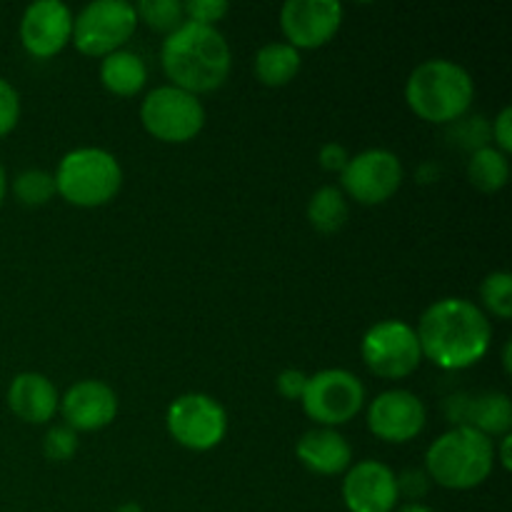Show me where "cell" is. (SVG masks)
<instances>
[{
  "label": "cell",
  "mask_w": 512,
  "mask_h": 512,
  "mask_svg": "<svg viewBox=\"0 0 512 512\" xmlns=\"http://www.w3.org/2000/svg\"><path fill=\"white\" fill-rule=\"evenodd\" d=\"M423 358L440 370H465L488 355L493 325L488 315L468 298H440L425 308L418 328Z\"/></svg>",
  "instance_id": "cell-1"
},
{
  "label": "cell",
  "mask_w": 512,
  "mask_h": 512,
  "mask_svg": "<svg viewBox=\"0 0 512 512\" xmlns=\"http://www.w3.org/2000/svg\"><path fill=\"white\" fill-rule=\"evenodd\" d=\"M160 63L170 78V85L193 95H203L213 93L228 80L233 68V50L218 28L185 20L180 28L165 35Z\"/></svg>",
  "instance_id": "cell-2"
},
{
  "label": "cell",
  "mask_w": 512,
  "mask_h": 512,
  "mask_svg": "<svg viewBox=\"0 0 512 512\" xmlns=\"http://www.w3.org/2000/svg\"><path fill=\"white\" fill-rule=\"evenodd\" d=\"M475 100V80L460 63L430 58L415 65L405 83V103L420 120L433 125L458 123Z\"/></svg>",
  "instance_id": "cell-3"
},
{
  "label": "cell",
  "mask_w": 512,
  "mask_h": 512,
  "mask_svg": "<svg viewBox=\"0 0 512 512\" xmlns=\"http://www.w3.org/2000/svg\"><path fill=\"white\" fill-rule=\"evenodd\" d=\"M495 448L493 440L485 438L468 425H455L448 433L433 440L425 453V473L430 483L445 490L480 488L493 475Z\"/></svg>",
  "instance_id": "cell-4"
},
{
  "label": "cell",
  "mask_w": 512,
  "mask_h": 512,
  "mask_svg": "<svg viewBox=\"0 0 512 512\" xmlns=\"http://www.w3.org/2000/svg\"><path fill=\"white\" fill-rule=\"evenodd\" d=\"M55 193L75 208H103L123 188V168L105 148H75L53 173Z\"/></svg>",
  "instance_id": "cell-5"
},
{
  "label": "cell",
  "mask_w": 512,
  "mask_h": 512,
  "mask_svg": "<svg viewBox=\"0 0 512 512\" xmlns=\"http://www.w3.org/2000/svg\"><path fill=\"white\" fill-rule=\"evenodd\" d=\"M140 123L160 143H190L205 128V105L175 85H158L140 103Z\"/></svg>",
  "instance_id": "cell-6"
},
{
  "label": "cell",
  "mask_w": 512,
  "mask_h": 512,
  "mask_svg": "<svg viewBox=\"0 0 512 512\" xmlns=\"http://www.w3.org/2000/svg\"><path fill=\"white\" fill-rule=\"evenodd\" d=\"M138 13L128 0H95L73 15V45L88 58H105L123 48L138 28Z\"/></svg>",
  "instance_id": "cell-7"
},
{
  "label": "cell",
  "mask_w": 512,
  "mask_h": 512,
  "mask_svg": "<svg viewBox=\"0 0 512 512\" xmlns=\"http://www.w3.org/2000/svg\"><path fill=\"white\" fill-rule=\"evenodd\" d=\"M360 355L370 373L383 380L408 378L423 363L418 333L413 325L398 318L370 325L360 343Z\"/></svg>",
  "instance_id": "cell-8"
},
{
  "label": "cell",
  "mask_w": 512,
  "mask_h": 512,
  "mask_svg": "<svg viewBox=\"0 0 512 512\" xmlns=\"http://www.w3.org/2000/svg\"><path fill=\"white\" fill-rule=\"evenodd\" d=\"M303 413L318 428H338L350 423L365 408V385L358 375L345 368H328L308 375V385L300 398Z\"/></svg>",
  "instance_id": "cell-9"
},
{
  "label": "cell",
  "mask_w": 512,
  "mask_h": 512,
  "mask_svg": "<svg viewBox=\"0 0 512 512\" xmlns=\"http://www.w3.org/2000/svg\"><path fill=\"white\" fill-rule=\"evenodd\" d=\"M165 428L180 448L208 453L225 440L228 413L213 395L185 393L170 403L165 413Z\"/></svg>",
  "instance_id": "cell-10"
},
{
  "label": "cell",
  "mask_w": 512,
  "mask_h": 512,
  "mask_svg": "<svg viewBox=\"0 0 512 512\" xmlns=\"http://www.w3.org/2000/svg\"><path fill=\"white\" fill-rule=\"evenodd\" d=\"M405 178L403 163L393 150L368 148L350 155L340 173V190L345 198L360 205H383L400 190Z\"/></svg>",
  "instance_id": "cell-11"
},
{
  "label": "cell",
  "mask_w": 512,
  "mask_h": 512,
  "mask_svg": "<svg viewBox=\"0 0 512 512\" xmlns=\"http://www.w3.org/2000/svg\"><path fill=\"white\" fill-rule=\"evenodd\" d=\"M343 18L338 0H288L280 8V30L295 50H315L338 35Z\"/></svg>",
  "instance_id": "cell-12"
},
{
  "label": "cell",
  "mask_w": 512,
  "mask_h": 512,
  "mask_svg": "<svg viewBox=\"0 0 512 512\" xmlns=\"http://www.w3.org/2000/svg\"><path fill=\"white\" fill-rule=\"evenodd\" d=\"M425 423H428V408L410 390H385L368 405V430L383 443H410L423 433Z\"/></svg>",
  "instance_id": "cell-13"
},
{
  "label": "cell",
  "mask_w": 512,
  "mask_h": 512,
  "mask_svg": "<svg viewBox=\"0 0 512 512\" xmlns=\"http://www.w3.org/2000/svg\"><path fill=\"white\" fill-rule=\"evenodd\" d=\"M73 38V13L63 0H35L20 18V43L33 58H53Z\"/></svg>",
  "instance_id": "cell-14"
},
{
  "label": "cell",
  "mask_w": 512,
  "mask_h": 512,
  "mask_svg": "<svg viewBox=\"0 0 512 512\" xmlns=\"http://www.w3.org/2000/svg\"><path fill=\"white\" fill-rule=\"evenodd\" d=\"M343 503L348 512H393L398 508V478L380 460H360L345 470Z\"/></svg>",
  "instance_id": "cell-15"
},
{
  "label": "cell",
  "mask_w": 512,
  "mask_h": 512,
  "mask_svg": "<svg viewBox=\"0 0 512 512\" xmlns=\"http://www.w3.org/2000/svg\"><path fill=\"white\" fill-rule=\"evenodd\" d=\"M58 410L75 433H95L108 428L118 415V395L103 380H78L60 398Z\"/></svg>",
  "instance_id": "cell-16"
},
{
  "label": "cell",
  "mask_w": 512,
  "mask_h": 512,
  "mask_svg": "<svg viewBox=\"0 0 512 512\" xmlns=\"http://www.w3.org/2000/svg\"><path fill=\"white\" fill-rule=\"evenodd\" d=\"M445 413H448L453 428L455 425H468V428L478 430L490 440L495 435L503 438L512 428V403L508 395L500 393V390L480 395H453L445 403Z\"/></svg>",
  "instance_id": "cell-17"
},
{
  "label": "cell",
  "mask_w": 512,
  "mask_h": 512,
  "mask_svg": "<svg viewBox=\"0 0 512 512\" xmlns=\"http://www.w3.org/2000/svg\"><path fill=\"white\" fill-rule=\"evenodd\" d=\"M60 395L53 380L43 373H18L8 385V408L23 423L45 425L58 413Z\"/></svg>",
  "instance_id": "cell-18"
},
{
  "label": "cell",
  "mask_w": 512,
  "mask_h": 512,
  "mask_svg": "<svg viewBox=\"0 0 512 512\" xmlns=\"http://www.w3.org/2000/svg\"><path fill=\"white\" fill-rule=\"evenodd\" d=\"M295 458L315 475H340L353 465V448L333 428H313L295 443Z\"/></svg>",
  "instance_id": "cell-19"
},
{
  "label": "cell",
  "mask_w": 512,
  "mask_h": 512,
  "mask_svg": "<svg viewBox=\"0 0 512 512\" xmlns=\"http://www.w3.org/2000/svg\"><path fill=\"white\" fill-rule=\"evenodd\" d=\"M100 83L108 93L133 98L148 83V65L138 53L120 48L100 58Z\"/></svg>",
  "instance_id": "cell-20"
},
{
  "label": "cell",
  "mask_w": 512,
  "mask_h": 512,
  "mask_svg": "<svg viewBox=\"0 0 512 512\" xmlns=\"http://www.w3.org/2000/svg\"><path fill=\"white\" fill-rule=\"evenodd\" d=\"M300 65H303L300 50H295L285 40H275V43H265L255 53V78L268 88H283L293 83L295 75L300 73Z\"/></svg>",
  "instance_id": "cell-21"
},
{
  "label": "cell",
  "mask_w": 512,
  "mask_h": 512,
  "mask_svg": "<svg viewBox=\"0 0 512 512\" xmlns=\"http://www.w3.org/2000/svg\"><path fill=\"white\" fill-rule=\"evenodd\" d=\"M350 205L348 198L335 185H323L315 190L308 200V220L318 233L330 235L338 233L345 223H348Z\"/></svg>",
  "instance_id": "cell-22"
},
{
  "label": "cell",
  "mask_w": 512,
  "mask_h": 512,
  "mask_svg": "<svg viewBox=\"0 0 512 512\" xmlns=\"http://www.w3.org/2000/svg\"><path fill=\"white\" fill-rule=\"evenodd\" d=\"M468 180L483 193H498L510 180V160L493 145L473 150L468 160Z\"/></svg>",
  "instance_id": "cell-23"
},
{
  "label": "cell",
  "mask_w": 512,
  "mask_h": 512,
  "mask_svg": "<svg viewBox=\"0 0 512 512\" xmlns=\"http://www.w3.org/2000/svg\"><path fill=\"white\" fill-rule=\"evenodd\" d=\"M13 195L18 198V203L28 205V208L45 205L48 200H53V195H58L55 193L53 173H48V170H40V168L23 170L20 175H15Z\"/></svg>",
  "instance_id": "cell-24"
},
{
  "label": "cell",
  "mask_w": 512,
  "mask_h": 512,
  "mask_svg": "<svg viewBox=\"0 0 512 512\" xmlns=\"http://www.w3.org/2000/svg\"><path fill=\"white\" fill-rule=\"evenodd\" d=\"M135 13H138V20L160 33H173L185 23V10L180 0H140L135 3Z\"/></svg>",
  "instance_id": "cell-25"
},
{
  "label": "cell",
  "mask_w": 512,
  "mask_h": 512,
  "mask_svg": "<svg viewBox=\"0 0 512 512\" xmlns=\"http://www.w3.org/2000/svg\"><path fill=\"white\" fill-rule=\"evenodd\" d=\"M480 300H483L485 310L498 320L512 318V275L508 270H495V273L485 275L483 285H480Z\"/></svg>",
  "instance_id": "cell-26"
},
{
  "label": "cell",
  "mask_w": 512,
  "mask_h": 512,
  "mask_svg": "<svg viewBox=\"0 0 512 512\" xmlns=\"http://www.w3.org/2000/svg\"><path fill=\"white\" fill-rule=\"evenodd\" d=\"M43 453L50 463H65L78 453V433L70 430L68 425H55L45 433Z\"/></svg>",
  "instance_id": "cell-27"
},
{
  "label": "cell",
  "mask_w": 512,
  "mask_h": 512,
  "mask_svg": "<svg viewBox=\"0 0 512 512\" xmlns=\"http://www.w3.org/2000/svg\"><path fill=\"white\" fill-rule=\"evenodd\" d=\"M185 20L198 25H213L228 15L230 5L225 0H185Z\"/></svg>",
  "instance_id": "cell-28"
},
{
  "label": "cell",
  "mask_w": 512,
  "mask_h": 512,
  "mask_svg": "<svg viewBox=\"0 0 512 512\" xmlns=\"http://www.w3.org/2000/svg\"><path fill=\"white\" fill-rule=\"evenodd\" d=\"M20 120V95L10 80L0 78V138L10 135Z\"/></svg>",
  "instance_id": "cell-29"
},
{
  "label": "cell",
  "mask_w": 512,
  "mask_h": 512,
  "mask_svg": "<svg viewBox=\"0 0 512 512\" xmlns=\"http://www.w3.org/2000/svg\"><path fill=\"white\" fill-rule=\"evenodd\" d=\"M398 478V495L400 498H408V503H418L420 498H425L430 488V478L425 470H405V473L395 475Z\"/></svg>",
  "instance_id": "cell-30"
},
{
  "label": "cell",
  "mask_w": 512,
  "mask_h": 512,
  "mask_svg": "<svg viewBox=\"0 0 512 512\" xmlns=\"http://www.w3.org/2000/svg\"><path fill=\"white\" fill-rule=\"evenodd\" d=\"M305 385H308V375L298 368H288L278 375L275 380V388L283 395L285 400H300L305 393Z\"/></svg>",
  "instance_id": "cell-31"
},
{
  "label": "cell",
  "mask_w": 512,
  "mask_h": 512,
  "mask_svg": "<svg viewBox=\"0 0 512 512\" xmlns=\"http://www.w3.org/2000/svg\"><path fill=\"white\" fill-rule=\"evenodd\" d=\"M490 138H493V148H498L500 153L508 155L512 150V108H503L498 113V118L493 120V128H490Z\"/></svg>",
  "instance_id": "cell-32"
},
{
  "label": "cell",
  "mask_w": 512,
  "mask_h": 512,
  "mask_svg": "<svg viewBox=\"0 0 512 512\" xmlns=\"http://www.w3.org/2000/svg\"><path fill=\"white\" fill-rule=\"evenodd\" d=\"M318 160H320V168L328 170V173H343V168L348 165L350 160V153L348 148H345L343 143H325L323 148H320L318 153Z\"/></svg>",
  "instance_id": "cell-33"
},
{
  "label": "cell",
  "mask_w": 512,
  "mask_h": 512,
  "mask_svg": "<svg viewBox=\"0 0 512 512\" xmlns=\"http://www.w3.org/2000/svg\"><path fill=\"white\" fill-rule=\"evenodd\" d=\"M510 450H512V435L508 433V435H503V438H500V465H503L505 470H512Z\"/></svg>",
  "instance_id": "cell-34"
},
{
  "label": "cell",
  "mask_w": 512,
  "mask_h": 512,
  "mask_svg": "<svg viewBox=\"0 0 512 512\" xmlns=\"http://www.w3.org/2000/svg\"><path fill=\"white\" fill-rule=\"evenodd\" d=\"M5 195H8V173H5V165L0 160V205H3Z\"/></svg>",
  "instance_id": "cell-35"
},
{
  "label": "cell",
  "mask_w": 512,
  "mask_h": 512,
  "mask_svg": "<svg viewBox=\"0 0 512 512\" xmlns=\"http://www.w3.org/2000/svg\"><path fill=\"white\" fill-rule=\"evenodd\" d=\"M395 512H435V510L428 508V505H423V503H405L403 508H398Z\"/></svg>",
  "instance_id": "cell-36"
},
{
  "label": "cell",
  "mask_w": 512,
  "mask_h": 512,
  "mask_svg": "<svg viewBox=\"0 0 512 512\" xmlns=\"http://www.w3.org/2000/svg\"><path fill=\"white\" fill-rule=\"evenodd\" d=\"M510 353H512V343L508 340V343L503 345V368H505V375L512 373V360H510Z\"/></svg>",
  "instance_id": "cell-37"
},
{
  "label": "cell",
  "mask_w": 512,
  "mask_h": 512,
  "mask_svg": "<svg viewBox=\"0 0 512 512\" xmlns=\"http://www.w3.org/2000/svg\"><path fill=\"white\" fill-rule=\"evenodd\" d=\"M115 512H145L138 503H123Z\"/></svg>",
  "instance_id": "cell-38"
}]
</instances>
